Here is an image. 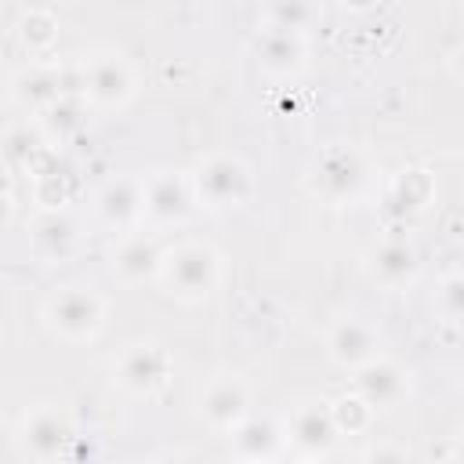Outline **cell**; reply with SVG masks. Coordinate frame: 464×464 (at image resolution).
I'll use <instances>...</instances> for the list:
<instances>
[{
  "label": "cell",
  "mask_w": 464,
  "mask_h": 464,
  "mask_svg": "<svg viewBox=\"0 0 464 464\" xmlns=\"http://www.w3.org/2000/svg\"><path fill=\"white\" fill-rule=\"evenodd\" d=\"M76 80H80V94L91 109H102V112H116V109H127L138 94V76H134V65L120 54V51H94L80 62L76 69Z\"/></svg>",
  "instance_id": "obj_4"
},
{
  "label": "cell",
  "mask_w": 464,
  "mask_h": 464,
  "mask_svg": "<svg viewBox=\"0 0 464 464\" xmlns=\"http://www.w3.org/2000/svg\"><path fill=\"white\" fill-rule=\"evenodd\" d=\"M286 446V431L272 417H246L228 431V453L236 460H276Z\"/></svg>",
  "instance_id": "obj_20"
},
{
  "label": "cell",
  "mask_w": 464,
  "mask_h": 464,
  "mask_svg": "<svg viewBox=\"0 0 464 464\" xmlns=\"http://www.w3.org/2000/svg\"><path fill=\"white\" fill-rule=\"evenodd\" d=\"M254 58H257L265 76H276V80L297 76L308 65V36L261 29V36L254 40Z\"/></svg>",
  "instance_id": "obj_16"
},
{
  "label": "cell",
  "mask_w": 464,
  "mask_h": 464,
  "mask_svg": "<svg viewBox=\"0 0 464 464\" xmlns=\"http://www.w3.org/2000/svg\"><path fill=\"white\" fill-rule=\"evenodd\" d=\"M406 457V450H392V446H384V450H366V460H402Z\"/></svg>",
  "instance_id": "obj_28"
},
{
  "label": "cell",
  "mask_w": 464,
  "mask_h": 464,
  "mask_svg": "<svg viewBox=\"0 0 464 464\" xmlns=\"http://www.w3.org/2000/svg\"><path fill=\"white\" fill-rule=\"evenodd\" d=\"M18 44H22V51L29 54V58H36V54H47L51 47H54V40H58V18L51 14V11H40V7H33V11H25L22 18H18Z\"/></svg>",
  "instance_id": "obj_23"
},
{
  "label": "cell",
  "mask_w": 464,
  "mask_h": 464,
  "mask_svg": "<svg viewBox=\"0 0 464 464\" xmlns=\"http://www.w3.org/2000/svg\"><path fill=\"white\" fill-rule=\"evenodd\" d=\"M47 145H51V138H47V130L40 123H11L7 134H4L7 167L11 170H29V174L44 170L40 160L47 156Z\"/></svg>",
  "instance_id": "obj_21"
},
{
  "label": "cell",
  "mask_w": 464,
  "mask_h": 464,
  "mask_svg": "<svg viewBox=\"0 0 464 464\" xmlns=\"http://www.w3.org/2000/svg\"><path fill=\"white\" fill-rule=\"evenodd\" d=\"M330 410H334V420H337L341 435H366L373 428V417H377V410L359 392H348V395L334 399Z\"/></svg>",
  "instance_id": "obj_25"
},
{
  "label": "cell",
  "mask_w": 464,
  "mask_h": 464,
  "mask_svg": "<svg viewBox=\"0 0 464 464\" xmlns=\"http://www.w3.org/2000/svg\"><path fill=\"white\" fill-rule=\"evenodd\" d=\"M417 250L402 239H384L366 254V276L384 290H402L417 279Z\"/></svg>",
  "instance_id": "obj_19"
},
{
  "label": "cell",
  "mask_w": 464,
  "mask_h": 464,
  "mask_svg": "<svg viewBox=\"0 0 464 464\" xmlns=\"http://www.w3.org/2000/svg\"><path fill=\"white\" fill-rule=\"evenodd\" d=\"M33 199L44 207V210H62L65 199H69V185H65V174L44 167L40 174H33Z\"/></svg>",
  "instance_id": "obj_27"
},
{
  "label": "cell",
  "mask_w": 464,
  "mask_h": 464,
  "mask_svg": "<svg viewBox=\"0 0 464 464\" xmlns=\"http://www.w3.org/2000/svg\"><path fill=\"white\" fill-rule=\"evenodd\" d=\"M29 246L40 265H62L80 250V225L65 210H44L29 232Z\"/></svg>",
  "instance_id": "obj_17"
},
{
  "label": "cell",
  "mask_w": 464,
  "mask_h": 464,
  "mask_svg": "<svg viewBox=\"0 0 464 464\" xmlns=\"http://www.w3.org/2000/svg\"><path fill=\"white\" fill-rule=\"evenodd\" d=\"M65 94H80L76 72L69 76V72L54 69V65H44V62H33V65L18 69L14 80H11V98H14L22 109L36 112V116L47 112L54 102H62Z\"/></svg>",
  "instance_id": "obj_11"
},
{
  "label": "cell",
  "mask_w": 464,
  "mask_h": 464,
  "mask_svg": "<svg viewBox=\"0 0 464 464\" xmlns=\"http://www.w3.org/2000/svg\"><path fill=\"white\" fill-rule=\"evenodd\" d=\"M170 373H174V359L170 352L152 341V337H138V341H127L116 355H112V381L134 395V399H156L167 384H170Z\"/></svg>",
  "instance_id": "obj_5"
},
{
  "label": "cell",
  "mask_w": 464,
  "mask_h": 464,
  "mask_svg": "<svg viewBox=\"0 0 464 464\" xmlns=\"http://www.w3.org/2000/svg\"><path fill=\"white\" fill-rule=\"evenodd\" d=\"M105 301L102 294L87 290V286H58L47 294L44 308H40V319L44 326L65 341V344H87L102 334L105 326Z\"/></svg>",
  "instance_id": "obj_3"
},
{
  "label": "cell",
  "mask_w": 464,
  "mask_h": 464,
  "mask_svg": "<svg viewBox=\"0 0 464 464\" xmlns=\"http://www.w3.org/2000/svg\"><path fill=\"white\" fill-rule=\"evenodd\" d=\"M450 76L464 83V47H457V51L450 54Z\"/></svg>",
  "instance_id": "obj_29"
},
{
  "label": "cell",
  "mask_w": 464,
  "mask_h": 464,
  "mask_svg": "<svg viewBox=\"0 0 464 464\" xmlns=\"http://www.w3.org/2000/svg\"><path fill=\"white\" fill-rule=\"evenodd\" d=\"M355 392L373 410H392L410 395V373L395 359L377 355V359H370L366 366L355 370Z\"/></svg>",
  "instance_id": "obj_15"
},
{
  "label": "cell",
  "mask_w": 464,
  "mask_h": 464,
  "mask_svg": "<svg viewBox=\"0 0 464 464\" xmlns=\"http://www.w3.org/2000/svg\"><path fill=\"white\" fill-rule=\"evenodd\" d=\"M221 276H225L221 254L210 243L185 239V243H174L163 250L156 283L163 286L167 297H174L181 304H203L218 294Z\"/></svg>",
  "instance_id": "obj_1"
},
{
  "label": "cell",
  "mask_w": 464,
  "mask_h": 464,
  "mask_svg": "<svg viewBox=\"0 0 464 464\" xmlns=\"http://www.w3.org/2000/svg\"><path fill=\"white\" fill-rule=\"evenodd\" d=\"M366 185V163L352 145H330L315 156L308 170V188L330 203V207H348L359 199Z\"/></svg>",
  "instance_id": "obj_7"
},
{
  "label": "cell",
  "mask_w": 464,
  "mask_h": 464,
  "mask_svg": "<svg viewBox=\"0 0 464 464\" xmlns=\"http://www.w3.org/2000/svg\"><path fill=\"white\" fill-rule=\"evenodd\" d=\"M196 413L210 431L228 435L239 420L250 417V388L239 373H218L203 384L196 399Z\"/></svg>",
  "instance_id": "obj_10"
},
{
  "label": "cell",
  "mask_w": 464,
  "mask_h": 464,
  "mask_svg": "<svg viewBox=\"0 0 464 464\" xmlns=\"http://www.w3.org/2000/svg\"><path fill=\"white\" fill-rule=\"evenodd\" d=\"M160 257H163V250L149 232H138V228L134 232H120V239L109 250V272L123 286H141V283L156 279Z\"/></svg>",
  "instance_id": "obj_14"
},
{
  "label": "cell",
  "mask_w": 464,
  "mask_h": 464,
  "mask_svg": "<svg viewBox=\"0 0 464 464\" xmlns=\"http://www.w3.org/2000/svg\"><path fill=\"white\" fill-rule=\"evenodd\" d=\"M457 268H460V272H464V246H460V250H457Z\"/></svg>",
  "instance_id": "obj_32"
},
{
  "label": "cell",
  "mask_w": 464,
  "mask_h": 464,
  "mask_svg": "<svg viewBox=\"0 0 464 464\" xmlns=\"http://www.w3.org/2000/svg\"><path fill=\"white\" fill-rule=\"evenodd\" d=\"M453 457H460V460H464V431H460V439H457V446H453Z\"/></svg>",
  "instance_id": "obj_31"
},
{
  "label": "cell",
  "mask_w": 464,
  "mask_h": 464,
  "mask_svg": "<svg viewBox=\"0 0 464 464\" xmlns=\"http://www.w3.org/2000/svg\"><path fill=\"white\" fill-rule=\"evenodd\" d=\"M199 207L192 174L185 170H156L145 178V225L149 228H174L192 218Z\"/></svg>",
  "instance_id": "obj_8"
},
{
  "label": "cell",
  "mask_w": 464,
  "mask_h": 464,
  "mask_svg": "<svg viewBox=\"0 0 464 464\" xmlns=\"http://www.w3.org/2000/svg\"><path fill=\"white\" fill-rule=\"evenodd\" d=\"M83 116H87L83 94H65V98L54 102L47 112H40V127L47 130L51 141H65L69 134H76V130L83 127Z\"/></svg>",
  "instance_id": "obj_24"
},
{
  "label": "cell",
  "mask_w": 464,
  "mask_h": 464,
  "mask_svg": "<svg viewBox=\"0 0 464 464\" xmlns=\"http://www.w3.org/2000/svg\"><path fill=\"white\" fill-rule=\"evenodd\" d=\"M323 348H326V359H330L334 366L355 373L359 366H366L370 359L381 355V334H377L370 323L348 315V319H334V323L326 326Z\"/></svg>",
  "instance_id": "obj_13"
},
{
  "label": "cell",
  "mask_w": 464,
  "mask_h": 464,
  "mask_svg": "<svg viewBox=\"0 0 464 464\" xmlns=\"http://www.w3.org/2000/svg\"><path fill=\"white\" fill-rule=\"evenodd\" d=\"M188 174H192L196 199L207 210H218V214L239 210L254 196V170L236 152H207L196 160Z\"/></svg>",
  "instance_id": "obj_2"
},
{
  "label": "cell",
  "mask_w": 464,
  "mask_h": 464,
  "mask_svg": "<svg viewBox=\"0 0 464 464\" xmlns=\"http://www.w3.org/2000/svg\"><path fill=\"white\" fill-rule=\"evenodd\" d=\"M344 4V11H370L377 0H341Z\"/></svg>",
  "instance_id": "obj_30"
},
{
  "label": "cell",
  "mask_w": 464,
  "mask_h": 464,
  "mask_svg": "<svg viewBox=\"0 0 464 464\" xmlns=\"http://www.w3.org/2000/svg\"><path fill=\"white\" fill-rule=\"evenodd\" d=\"M431 312L442 319V323H464V272H450L439 286H435V297H431Z\"/></svg>",
  "instance_id": "obj_26"
},
{
  "label": "cell",
  "mask_w": 464,
  "mask_h": 464,
  "mask_svg": "<svg viewBox=\"0 0 464 464\" xmlns=\"http://www.w3.org/2000/svg\"><path fill=\"white\" fill-rule=\"evenodd\" d=\"M431 199H435V178L424 167H406L388 181L384 214L395 221H410V218L424 214Z\"/></svg>",
  "instance_id": "obj_18"
},
{
  "label": "cell",
  "mask_w": 464,
  "mask_h": 464,
  "mask_svg": "<svg viewBox=\"0 0 464 464\" xmlns=\"http://www.w3.org/2000/svg\"><path fill=\"white\" fill-rule=\"evenodd\" d=\"M261 22H265V29L308 36L323 22V4L319 0H268L261 11Z\"/></svg>",
  "instance_id": "obj_22"
},
{
  "label": "cell",
  "mask_w": 464,
  "mask_h": 464,
  "mask_svg": "<svg viewBox=\"0 0 464 464\" xmlns=\"http://www.w3.org/2000/svg\"><path fill=\"white\" fill-rule=\"evenodd\" d=\"M94 214L112 232H134L145 225V178H112L94 196Z\"/></svg>",
  "instance_id": "obj_12"
},
{
  "label": "cell",
  "mask_w": 464,
  "mask_h": 464,
  "mask_svg": "<svg viewBox=\"0 0 464 464\" xmlns=\"http://www.w3.org/2000/svg\"><path fill=\"white\" fill-rule=\"evenodd\" d=\"M283 431H286V446H294L297 457H326L341 435L334 410L323 399H301L297 406H290Z\"/></svg>",
  "instance_id": "obj_9"
},
{
  "label": "cell",
  "mask_w": 464,
  "mask_h": 464,
  "mask_svg": "<svg viewBox=\"0 0 464 464\" xmlns=\"http://www.w3.org/2000/svg\"><path fill=\"white\" fill-rule=\"evenodd\" d=\"M14 450L36 464H51L58 457L69 453L72 439H76V424L69 417L65 406H54V402H40L33 410H25L14 424Z\"/></svg>",
  "instance_id": "obj_6"
}]
</instances>
